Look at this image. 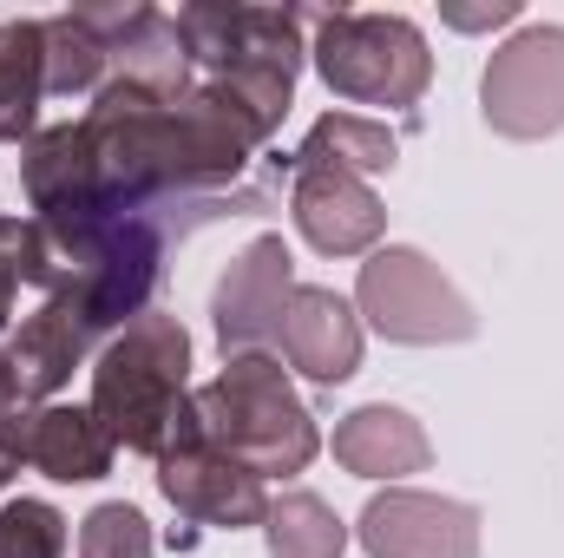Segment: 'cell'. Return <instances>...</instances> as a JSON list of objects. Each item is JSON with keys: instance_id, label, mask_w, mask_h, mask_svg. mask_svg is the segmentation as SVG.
Instances as JSON below:
<instances>
[{"instance_id": "6da1fadb", "label": "cell", "mask_w": 564, "mask_h": 558, "mask_svg": "<svg viewBox=\"0 0 564 558\" xmlns=\"http://www.w3.org/2000/svg\"><path fill=\"white\" fill-rule=\"evenodd\" d=\"M86 408L106 420L112 447L144 453V460H164L171 447L197 440L184 322L164 309H144L139 322H126L93 362V401Z\"/></svg>"}, {"instance_id": "7a4b0ae2", "label": "cell", "mask_w": 564, "mask_h": 558, "mask_svg": "<svg viewBox=\"0 0 564 558\" xmlns=\"http://www.w3.org/2000/svg\"><path fill=\"white\" fill-rule=\"evenodd\" d=\"M191 415H197V440H210L217 453L243 460L263 480H289L322 453V427L302 408L282 355L270 348L230 355L204 388H191Z\"/></svg>"}, {"instance_id": "3957f363", "label": "cell", "mask_w": 564, "mask_h": 558, "mask_svg": "<svg viewBox=\"0 0 564 558\" xmlns=\"http://www.w3.org/2000/svg\"><path fill=\"white\" fill-rule=\"evenodd\" d=\"M315 26V73L335 99L348 106H388L414 112L433 86V53L426 33L401 13H308Z\"/></svg>"}, {"instance_id": "277c9868", "label": "cell", "mask_w": 564, "mask_h": 558, "mask_svg": "<svg viewBox=\"0 0 564 558\" xmlns=\"http://www.w3.org/2000/svg\"><path fill=\"white\" fill-rule=\"evenodd\" d=\"M355 315H368V329L401 342V348H446V342H473L479 335L473 302L414 244H388V250H375L361 264Z\"/></svg>"}, {"instance_id": "5b68a950", "label": "cell", "mask_w": 564, "mask_h": 558, "mask_svg": "<svg viewBox=\"0 0 564 558\" xmlns=\"http://www.w3.org/2000/svg\"><path fill=\"white\" fill-rule=\"evenodd\" d=\"M479 112L499 139H552L564 132V26H519L492 46L479 73Z\"/></svg>"}, {"instance_id": "8992f818", "label": "cell", "mask_w": 564, "mask_h": 558, "mask_svg": "<svg viewBox=\"0 0 564 558\" xmlns=\"http://www.w3.org/2000/svg\"><path fill=\"white\" fill-rule=\"evenodd\" d=\"M289 296H295V257H289V244H282L276 230L250 237L230 257V270L217 277V289H210V329H217L224 362L230 355H257V348L276 342Z\"/></svg>"}, {"instance_id": "52a82bcc", "label": "cell", "mask_w": 564, "mask_h": 558, "mask_svg": "<svg viewBox=\"0 0 564 558\" xmlns=\"http://www.w3.org/2000/svg\"><path fill=\"white\" fill-rule=\"evenodd\" d=\"M158 493L197 519V526H217V533H243V526H263L270 519V486L263 473H250L243 460L217 453L210 440H184L158 460Z\"/></svg>"}, {"instance_id": "ba28073f", "label": "cell", "mask_w": 564, "mask_h": 558, "mask_svg": "<svg viewBox=\"0 0 564 558\" xmlns=\"http://www.w3.org/2000/svg\"><path fill=\"white\" fill-rule=\"evenodd\" d=\"M355 539L368 558H479V513L466 500L388 486L368 500Z\"/></svg>"}, {"instance_id": "9c48e42d", "label": "cell", "mask_w": 564, "mask_h": 558, "mask_svg": "<svg viewBox=\"0 0 564 558\" xmlns=\"http://www.w3.org/2000/svg\"><path fill=\"white\" fill-rule=\"evenodd\" d=\"M99 348H106V335L93 329V315H86L73 296H46V302L7 335V368H13L20 401H26V408H46V401L73 382V368L99 362Z\"/></svg>"}, {"instance_id": "30bf717a", "label": "cell", "mask_w": 564, "mask_h": 558, "mask_svg": "<svg viewBox=\"0 0 564 558\" xmlns=\"http://www.w3.org/2000/svg\"><path fill=\"white\" fill-rule=\"evenodd\" d=\"M86 26L99 33L106 60H112V79H132V86H151L164 99L191 93L197 86V66L184 53V33H177V13H158L144 0H126V7H79Z\"/></svg>"}, {"instance_id": "8fae6325", "label": "cell", "mask_w": 564, "mask_h": 558, "mask_svg": "<svg viewBox=\"0 0 564 558\" xmlns=\"http://www.w3.org/2000/svg\"><path fill=\"white\" fill-rule=\"evenodd\" d=\"M276 342H282V362L295 375H308L315 388H341L361 368V315H355L348 296H335L322 282H295Z\"/></svg>"}, {"instance_id": "7c38bea8", "label": "cell", "mask_w": 564, "mask_h": 558, "mask_svg": "<svg viewBox=\"0 0 564 558\" xmlns=\"http://www.w3.org/2000/svg\"><path fill=\"white\" fill-rule=\"evenodd\" d=\"M289 217L322 257H375L388 230V204L368 191V178H348V171H295Z\"/></svg>"}, {"instance_id": "4fadbf2b", "label": "cell", "mask_w": 564, "mask_h": 558, "mask_svg": "<svg viewBox=\"0 0 564 558\" xmlns=\"http://www.w3.org/2000/svg\"><path fill=\"white\" fill-rule=\"evenodd\" d=\"M112 433L93 408H66V401H46V408H26V447L20 460L59 486H93L112 473Z\"/></svg>"}, {"instance_id": "5bb4252c", "label": "cell", "mask_w": 564, "mask_h": 558, "mask_svg": "<svg viewBox=\"0 0 564 558\" xmlns=\"http://www.w3.org/2000/svg\"><path fill=\"white\" fill-rule=\"evenodd\" d=\"M335 460L355 473V480H408L433 466V440L408 408H355V415L335 420Z\"/></svg>"}, {"instance_id": "9a60e30c", "label": "cell", "mask_w": 564, "mask_h": 558, "mask_svg": "<svg viewBox=\"0 0 564 558\" xmlns=\"http://www.w3.org/2000/svg\"><path fill=\"white\" fill-rule=\"evenodd\" d=\"M401 164V139L368 119V112H322L308 126V139L289 151V171H348V178H375Z\"/></svg>"}, {"instance_id": "2e32d148", "label": "cell", "mask_w": 564, "mask_h": 558, "mask_svg": "<svg viewBox=\"0 0 564 558\" xmlns=\"http://www.w3.org/2000/svg\"><path fill=\"white\" fill-rule=\"evenodd\" d=\"M46 99V26L0 20V144H26L40 132Z\"/></svg>"}, {"instance_id": "e0dca14e", "label": "cell", "mask_w": 564, "mask_h": 558, "mask_svg": "<svg viewBox=\"0 0 564 558\" xmlns=\"http://www.w3.org/2000/svg\"><path fill=\"white\" fill-rule=\"evenodd\" d=\"M46 99H79V93H99L112 79V60L99 46V33L86 26V13H46Z\"/></svg>"}, {"instance_id": "ac0fdd59", "label": "cell", "mask_w": 564, "mask_h": 558, "mask_svg": "<svg viewBox=\"0 0 564 558\" xmlns=\"http://www.w3.org/2000/svg\"><path fill=\"white\" fill-rule=\"evenodd\" d=\"M263 539H270V558H341L348 552L341 513L328 500H315V493H282V500H270Z\"/></svg>"}, {"instance_id": "d6986e66", "label": "cell", "mask_w": 564, "mask_h": 558, "mask_svg": "<svg viewBox=\"0 0 564 558\" xmlns=\"http://www.w3.org/2000/svg\"><path fill=\"white\" fill-rule=\"evenodd\" d=\"M0 558H66V513L53 500H0Z\"/></svg>"}, {"instance_id": "ffe728a7", "label": "cell", "mask_w": 564, "mask_h": 558, "mask_svg": "<svg viewBox=\"0 0 564 558\" xmlns=\"http://www.w3.org/2000/svg\"><path fill=\"white\" fill-rule=\"evenodd\" d=\"M151 552H158V539H151L144 513L126 506V500H106L79 519V558H151Z\"/></svg>"}, {"instance_id": "44dd1931", "label": "cell", "mask_w": 564, "mask_h": 558, "mask_svg": "<svg viewBox=\"0 0 564 558\" xmlns=\"http://www.w3.org/2000/svg\"><path fill=\"white\" fill-rule=\"evenodd\" d=\"M20 250H26V217H0V329L13 322V302H20Z\"/></svg>"}, {"instance_id": "7402d4cb", "label": "cell", "mask_w": 564, "mask_h": 558, "mask_svg": "<svg viewBox=\"0 0 564 558\" xmlns=\"http://www.w3.org/2000/svg\"><path fill=\"white\" fill-rule=\"evenodd\" d=\"M20 440H26V401L13 388V368H7V348H0V460L20 473Z\"/></svg>"}, {"instance_id": "603a6c76", "label": "cell", "mask_w": 564, "mask_h": 558, "mask_svg": "<svg viewBox=\"0 0 564 558\" xmlns=\"http://www.w3.org/2000/svg\"><path fill=\"white\" fill-rule=\"evenodd\" d=\"M7 480H13V466H7V460H0V493H7Z\"/></svg>"}]
</instances>
